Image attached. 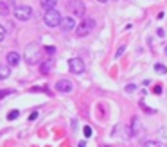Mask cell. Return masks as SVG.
<instances>
[{
  "mask_svg": "<svg viewBox=\"0 0 167 147\" xmlns=\"http://www.w3.org/2000/svg\"><path fill=\"white\" fill-rule=\"evenodd\" d=\"M23 59H25L27 65H38V63H40V47H38L36 43H29L25 47Z\"/></svg>",
  "mask_w": 167,
  "mask_h": 147,
  "instance_id": "cell-1",
  "label": "cell"
},
{
  "mask_svg": "<svg viewBox=\"0 0 167 147\" xmlns=\"http://www.w3.org/2000/svg\"><path fill=\"white\" fill-rule=\"evenodd\" d=\"M43 22H45V25H49V27H58V25H61L63 18H61V15H59L56 9H51V11H45Z\"/></svg>",
  "mask_w": 167,
  "mask_h": 147,
  "instance_id": "cell-2",
  "label": "cell"
},
{
  "mask_svg": "<svg viewBox=\"0 0 167 147\" xmlns=\"http://www.w3.org/2000/svg\"><path fill=\"white\" fill-rule=\"evenodd\" d=\"M66 9L72 13V16H77V18H83L85 16V4L81 2V0H68V4H66Z\"/></svg>",
  "mask_w": 167,
  "mask_h": 147,
  "instance_id": "cell-3",
  "label": "cell"
},
{
  "mask_svg": "<svg viewBox=\"0 0 167 147\" xmlns=\"http://www.w3.org/2000/svg\"><path fill=\"white\" fill-rule=\"evenodd\" d=\"M16 20H22V22H27L31 16H32V9L29 6H16L15 11H13Z\"/></svg>",
  "mask_w": 167,
  "mask_h": 147,
  "instance_id": "cell-4",
  "label": "cell"
},
{
  "mask_svg": "<svg viewBox=\"0 0 167 147\" xmlns=\"http://www.w3.org/2000/svg\"><path fill=\"white\" fill-rule=\"evenodd\" d=\"M94 25H95V22L92 18H85V20L77 25V36H86L88 32L94 29Z\"/></svg>",
  "mask_w": 167,
  "mask_h": 147,
  "instance_id": "cell-5",
  "label": "cell"
},
{
  "mask_svg": "<svg viewBox=\"0 0 167 147\" xmlns=\"http://www.w3.org/2000/svg\"><path fill=\"white\" fill-rule=\"evenodd\" d=\"M68 70L72 74H83L85 72V63H83V59H79V58L68 59Z\"/></svg>",
  "mask_w": 167,
  "mask_h": 147,
  "instance_id": "cell-6",
  "label": "cell"
},
{
  "mask_svg": "<svg viewBox=\"0 0 167 147\" xmlns=\"http://www.w3.org/2000/svg\"><path fill=\"white\" fill-rule=\"evenodd\" d=\"M74 88V84L68 79H59L58 83H56V90L58 92H61V93H70Z\"/></svg>",
  "mask_w": 167,
  "mask_h": 147,
  "instance_id": "cell-7",
  "label": "cell"
},
{
  "mask_svg": "<svg viewBox=\"0 0 167 147\" xmlns=\"http://www.w3.org/2000/svg\"><path fill=\"white\" fill-rule=\"evenodd\" d=\"M76 27V20H74V16H65L63 18V22H61V29L68 32V31H72Z\"/></svg>",
  "mask_w": 167,
  "mask_h": 147,
  "instance_id": "cell-8",
  "label": "cell"
},
{
  "mask_svg": "<svg viewBox=\"0 0 167 147\" xmlns=\"http://www.w3.org/2000/svg\"><path fill=\"white\" fill-rule=\"evenodd\" d=\"M131 129H133V135H135V136H140L142 131H144V126H142V122H140L137 117H133V120H131Z\"/></svg>",
  "mask_w": 167,
  "mask_h": 147,
  "instance_id": "cell-9",
  "label": "cell"
},
{
  "mask_svg": "<svg viewBox=\"0 0 167 147\" xmlns=\"http://www.w3.org/2000/svg\"><path fill=\"white\" fill-rule=\"evenodd\" d=\"M6 59H7V63H9L11 66H16L18 63H20V54L13 50V52H9L7 56H6Z\"/></svg>",
  "mask_w": 167,
  "mask_h": 147,
  "instance_id": "cell-10",
  "label": "cell"
},
{
  "mask_svg": "<svg viewBox=\"0 0 167 147\" xmlns=\"http://www.w3.org/2000/svg\"><path fill=\"white\" fill-rule=\"evenodd\" d=\"M40 2H42V7L45 11H51V9H54L58 6V0H40Z\"/></svg>",
  "mask_w": 167,
  "mask_h": 147,
  "instance_id": "cell-11",
  "label": "cell"
},
{
  "mask_svg": "<svg viewBox=\"0 0 167 147\" xmlns=\"http://www.w3.org/2000/svg\"><path fill=\"white\" fill-rule=\"evenodd\" d=\"M11 70H9L7 65H0V81H4V79H7Z\"/></svg>",
  "mask_w": 167,
  "mask_h": 147,
  "instance_id": "cell-12",
  "label": "cell"
},
{
  "mask_svg": "<svg viewBox=\"0 0 167 147\" xmlns=\"http://www.w3.org/2000/svg\"><path fill=\"white\" fill-rule=\"evenodd\" d=\"M158 140L162 142V144L167 145V127H162V129L158 131Z\"/></svg>",
  "mask_w": 167,
  "mask_h": 147,
  "instance_id": "cell-13",
  "label": "cell"
},
{
  "mask_svg": "<svg viewBox=\"0 0 167 147\" xmlns=\"http://www.w3.org/2000/svg\"><path fill=\"white\" fill-rule=\"evenodd\" d=\"M0 15H2V16H7V15H9L7 2H0Z\"/></svg>",
  "mask_w": 167,
  "mask_h": 147,
  "instance_id": "cell-14",
  "label": "cell"
},
{
  "mask_svg": "<svg viewBox=\"0 0 167 147\" xmlns=\"http://www.w3.org/2000/svg\"><path fill=\"white\" fill-rule=\"evenodd\" d=\"M52 63H54L52 59H49L47 63H43V65H42V72H43V74H47V72H49V70L52 68Z\"/></svg>",
  "mask_w": 167,
  "mask_h": 147,
  "instance_id": "cell-15",
  "label": "cell"
},
{
  "mask_svg": "<svg viewBox=\"0 0 167 147\" xmlns=\"http://www.w3.org/2000/svg\"><path fill=\"white\" fill-rule=\"evenodd\" d=\"M142 147H160V144L155 140H145V142H142Z\"/></svg>",
  "mask_w": 167,
  "mask_h": 147,
  "instance_id": "cell-16",
  "label": "cell"
},
{
  "mask_svg": "<svg viewBox=\"0 0 167 147\" xmlns=\"http://www.w3.org/2000/svg\"><path fill=\"white\" fill-rule=\"evenodd\" d=\"M155 70H156L158 74H165L167 72V68L162 65V63H156V65H155Z\"/></svg>",
  "mask_w": 167,
  "mask_h": 147,
  "instance_id": "cell-17",
  "label": "cell"
},
{
  "mask_svg": "<svg viewBox=\"0 0 167 147\" xmlns=\"http://www.w3.org/2000/svg\"><path fill=\"white\" fill-rule=\"evenodd\" d=\"M16 117H18V110H13V111H9V113H7V118H9V120H15Z\"/></svg>",
  "mask_w": 167,
  "mask_h": 147,
  "instance_id": "cell-18",
  "label": "cell"
},
{
  "mask_svg": "<svg viewBox=\"0 0 167 147\" xmlns=\"http://www.w3.org/2000/svg\"><path fill=\"white\" fill-rule=\"evenodd\" d=\"M153 92H155L156 95H160V93H162V86H160V84H155V86H153Z\"/></svg>",
  "mask_w": 167,
  "mask_h": 147,
  "instance_id": "cell-19",
  "label": "cell"
},
{
  "mask_svg": "<svg viewBox=\"0 0 167 147\" xmlns=\"http://www.w3.org/2000/svg\"><path fill=\"white\" fill-rule=\"evenodd\" d=\"M92 133H94V129H92L90 126H86V127H85V136H92Z\"/></svg>",
  "mask_w": 167,
  "mask_h": 147,
  "instance_id": "cell-20",
  "label": "cell"
},
{
  "mask_svg": "<svg viewBox=\"0 0 167 147\" xmlns=\"http://www.w3.org/2000/svg\"><path fill=\"white\" fill-rule=\"evenodd\" d=\"M135 90H137L135 84H128V86H126V92H135Z\"/></svg>",
  "mask_w": 167,
  "mask_h": 147,
  "instance_id": "cell-21",
  "label": "cell"
},
{
  "mask_svg": "<svg viewBox=\"0 0 167 147\" xmlns=\"http://www.w3.org/2000/svg\"><path fill=\"white\" fill-rule=\"evenodd\" d=\"M4 36H6V31H4V27H2V25H0V41L4 40Z\"/></svg>",
  "mask_w": 167,
  "mask_h": 147,
  "instance_id": "cell-22",
  "label": "cell"
},
{
  "mask_svg": "<svg viewBox=\"0 0 167 147\" xmlns=\"http://www.w3.org/2000/svg\"><path fill=\"white\" fill-rule=\"evenodd\" d=\"M7 93H11V90H2V92H0V99H2V97H6Z\"/></svg>",
  "mask_w": 167,
  "mask_h": 147,
  "instance_id": "cell-23",
  "label": "cell"
},
{
  "mask_svg": "<svg viewBox=\"0 0 167 147\" xmlns=\"http://www.w3.org/2000/svg\"><path fill=\"white\" fill-rule=\"evenodd\" d=\"M156 34H158L160 38H164V36H165V32H164V31H162V29H158V32H156Z\"/></svg>",
  "mask_w": 167,
  "mask_h": 147,
  "instance_id": "cell-24",
  "label": "cell"
},
{
  "mask_svg": "<svg viewBox=\"0 0 167 147\" xmlns=\"http://www.w3.org/2000/svg\"><path fill=\"white\" fill-rule=\"evenodd\" d=\"M36 117H38V113H36V111H34V113H31V117H29V118H31V120H34V118H36Z\"/></svg>",
  "mask_w": 167,
  "mask_h": 147,
  "instance_id": "cell-25",
  "label": "cell"
},
{
  "mask_svg": "<svg viewBox=\"0 0 167 147\" xmlns=\"http://www.w3.org/2000/svg\"><path fill=\"white\" fill-rule=\"evenodd\" d=\"M45 50L49 52V54H54V49H52V47H47V49H45Z\"/></svg>",
  "mask_w": 167,
  "mask_h": 147,
  "instance_id": "cell-26",
  "label": "cell"
},
{
  "mask_svg": "<svg viewBox=\"0 0 167 147\" xmlns=\"http://www.w3.org/2000/svg\"><path fill=\"white\" fill-rule=\"evenodd\" d=\"M77 147H86V144H85V142H79V144H77Z\"/></svg>",
  "mask_w": 167,
  "mask_h": 147,
  "instance_id": "cell-27",
  "label": "cell"
},
{
  "mask_svg": "<svg viewBox=\"0 0 167 147\" xmlns=\"http://www.w3.org/2000/svg\"><path fill=\"white\" fill-rule=\"evenodd\" d=\"M97 2H101V4H106V2H108V0H97Z\"/></svg>",
  "mask_w": 167,
  "mask_h": 147,
  "instance_id": "cell-28",
  "label": "cell"
},
{
  "mask_svg": "<svg viewBox=\"0 0 167 147\" xmlns=\"http://www.w3.org/2000/svg\"><path fill=\"white\" fill-rule=\"evenodd\" d=\"M164 52H165V54H167V47H165V49H164Z\"/></svg>",
  "mask_w": 167,
  "mask_h": 147,
  "instance_id": "cell-29",
  "label": "cell"
},
{
  "mask_svg": "<svg viewBox=\"0 0 167 147\" xmlns=\"http://www.w3.org/2000/svg\"><path fill=\"white\" fill-rule=\"evenodd\" d=\"M104 147H110V145H104Z\"/></svg>",
  "mask_w": 167,
  "mask_h": 147,
  "instance_id": "cell-30",
  "label": "cell"
}]
</instances>
